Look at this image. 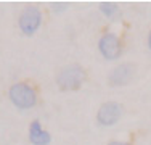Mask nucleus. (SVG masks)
<instances>
[{
    "instance_id": "7ed1b4c3",
    "label": "nucleus",
    "mask_w": 151,
    "mask_h": 145,
    "mask_svg": "<svg viewBox=\"0 0 151 145\" xmlns=\"http://www.w3.org/2000/svg\"><path fill=\"white\" fill-rule=\"evenodd\" d=\"M40 23H42V13L34 5L26 7L19 14V28L26 36H32L34 32H37V29L40 28Z\"/></svg>"
},
{
    "instance_id": "39448f33",
    "label": "nucleus",
    "mask_w": 151,
    "mask_h": 145,
    "mask_svg": "<svg viewBox=\"0 0 151 145\" xmlns=\"http://www.w3.org/2000/svg\"><path fill=\"white\" fill-rule=\"evenodd\" d=\"M122 116V107L117 102H106L100 107L96 113V121L101 126H113L116 124Z\"/></svg>"
},
{
    "instance_id": "f03ea898",
    "label": "nucleus",
    "mask_w": 151,
    "mask_h": 145,
    "mask_svg": "<svg viewBox=\"0 0 151 145\" xmlns=\"http://www.w3.org/2000/svg\"><path fill=\"white\" fill-rule=\"evenodd\" d=\"M84 81H85V71L77 65L61 70L58 78H56V82H58V87L61 90H77Z\"/></svg>"
},
{
    "instance_id": "f257e3e1",
    "label": "nucleus",
    "mask_w": 151,
    "mask_h": 145,
    "mask_svg": "<svg viewBox=\"0 0 151 145\" xmlns=\"http://www.w3.org/2000/svg\"><path fill=\"white\" fill-rule=\"evenodd\" d=\"M8 95H10V100L13 102V105L21 108V110L32 108L35 105V102H37L35 90L26 82H18V84L12 86Z\"/></svg>"
},
{
    "instance_id": "423d86ee",
    "label": "nucleus",
    "mask_w": 151,
    "mask_h": 145,
    "mask_svg": "<svg viewBox=\"0 0 151 145\" xmlns=\"http://www.w3.org/2000/svg\"><path fill=\"white\" fill-rule=\"evenodd\" d=\"M134 74H135L134 65H130V63L119 65V66L114 68L113 72L109 74V84L111 86H124V84H127V82L132 81Z\"/></svg>"
},
{
    "instance_id": "9d476101",
    "label": "nucleus",
    "mask_w": 151,
    "mask_h": 145,
    "mask_svg": "<svg viewBox=\"0 0 151 145\" xmlns=\"http://www.w3.org/2000/svg\"><path fill=\"white\" fill-rule=\"evenodd\" d=\"M148 47H150V50H151V31H150V34H148Z\"/></svg>"
},
{
    "instance_id": "6e6552de",
    "label": "nucleus",
    "mask_w": 151,
    "mask_h": 145,
    "mask_svg": "<svg viewBox=\"0 0 151 145\" xmlns=\"http://www.w3.org/2000/svg\"><path fill=\"white\" fill-rule=\"evenodd\" d=\"M100 10H101V13L108 18H113L114 14L119 12V8H117L116 3H111V2H103L101 5H100Z\"/></svg>"
},
{
    "instance_id": "1a4fd4ad",
    "label": "nucleus",
    "mask_w": 151,
    "mask_h": 145,
    "mask_svg": "<svg viewBox=\"0 0 151 145\" xmlns=\"http://www.w3.org/2000/svg\"><path fill=\"white\" fill-rule=\"evenodd\" d=\"M108 145H130V144H125V142H117V140H114V142H109Z\"/></svg>"
},
{
    "instance_id": "0eeeda50",
    "label": "nucleus",
    "mask_w": 151,
    "mask_h": 145,
    "mask_svg": "<svg viewBox=\"0 0 151 145\" xmlns=\"http://www.w3.org/2000/svg\"><path fill=\"white\" fill-rule=\"evenodd\" d=\"M29 140L32 145H48L52 137H50V134L47 130L42 129L40 123L34 121L29 126Z\"/></svg>"
},
{
    "instance_id": "20e7f679",
    "label": "nucleus",
    "mask_w": 151,
    "mask_h": 145,
    "mask_svg": "<svg viewBox=\"0 0 151 145\" xmlns=\"http://www.w3.org/2000/svg\"><path fill=\"white\" fill-rule=\"evenodd\" d=\"M98 49L106 60H117L122 53L121 39L117 37L116 34L108 32V34L101 36V39H100V42H98Z\"/></svg>"
}]
</instances>
